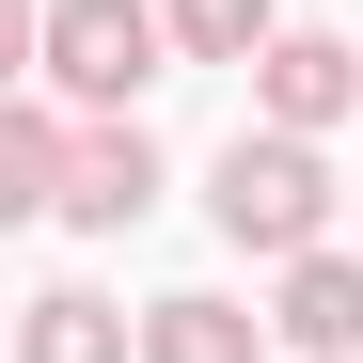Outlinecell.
I'll use <instances>...</instances> for the list:
<instances>
[{"label":"cell","instance_id":"obj_1","mask_svg":"<svg viewBox=\"0 0 363 363\" xmlns=\"http://www.w3.org/2000/svg\"><path fill=\"white\" fill-rule=\"evenodd\" d=\"M206 221L237 237V253H316V237H332V158L316 143H300V127H237L221 143V174H206Z\"/></svg>","mask_w":363,"mask_h":363},{"label":"cell","instance_id":"obj_2","mask_svg":"<svg viewBox=\"0 0 363 363\" xmlns=\"http://www.w3.org/2000/svg\"><path fill=\"white\" fill-rule=\"evenodd\" d=\"M158 64H174V16H158V0H48V32H32V79L64 111H127Z\"/></svg>","mask_w":363,"mask_h":363},{"label":"cell","instance_id":"obj_3","mask_svg":"<svg viewBox=\"0 0 363 363\" xmlns=\"http://www.w3.org/2000/svg\"><path fill=\"white\" fill-rule=\"evenodd\" d=\"M347 111H363V48H347V32H269V48H253V127L332 143Z\"/></svg>","mask_w":363,"mask_h":363},{"label":"cell","instance_id":"obj_4","mask_svg":"<svg viewBox=\"0 0 363 363\" xmlns=\"http://www.w3.org/2000/svg\"><path fill=\"white\" fill-rule=\"evenodd\" d=\"M158 206V143H143V111H95V127H79V174H64V221L79 237H127Z\"/></svg>","mask_w":363,"mask_h":363},{"label":"cell","instance_id":"obj_5","mask_svg":"<svg viewBox=\"0 0 363 363\" xmlns=\"http://www.w3.org/2000/svg\"><path fill=\"white\" fill-rule=\"evenodd\" d=\"M269 332L300 347V363H363V253H284V300H269Z\"/></svg>","mask_w":363,"mask_h":363},{"label":"cell","instance_id":"obj_6","mask_svg":"<svg viewBox=\"0 0 363 363\" xmlns=\"http://www.w3.org/2000/svg\"><path fill=\"white\" fill-rule=\"evenodd\" d=\"M64 174H79L64 95H16V111H0V221H64Z\"/></svg>","mask_w":363,"mask_h":363},{"label":"cell","instance_id":"obj_7","mask_svg":"<svg viewBox=\"0 0 363 363\" xmlns=\"http://www.w3.org/2000/svg\"><path fill=\"white\" fill-rule=\"evenodd\" d=\"M143 363H269V316L221 284H174V300H143Z\"/></svg>","mask_w":363,"mask_h":363},{"label":"cell","instance_id":"obj_8","mask_svg":"<svg viewBox=\"0 0 363 363\" xmlns=\"http://www.w3.org/2000/svg\"><path fill=\"white\" fill-rule=\"evenodd\" d=\"M16 363H143V332L111 316L95 284H32L16 300Z\"/></svg>","mask_w":363,"mask_h":363},{"label":"cell","instance_id":"obj_9","mask_svg":"<svg viewBox=\"0 0 363 363\" xmlns=\"http://www.w3.org/2000/svg\"><path fill=\"white\" fill-rule=\"evenodd\" d=\"M158 16H174V64H253V48L284 32L269 0H158Z\"/></svg>","mask_w":363,"mask_h":363}]
</instances>
